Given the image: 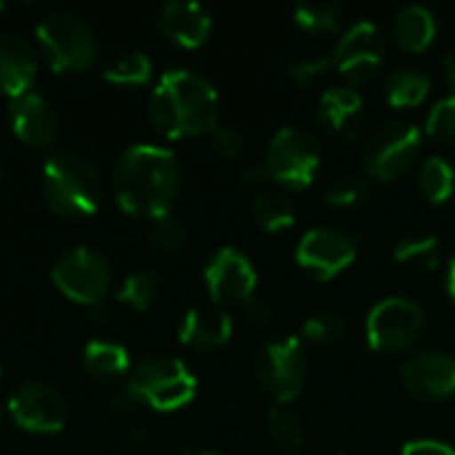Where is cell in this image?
<instances>
[{
    "label": "cell",
    "instance_id": "obj_1",
    "mask_svg": "<svg viewBox=\"0 0 455 455\" xmlns=\"http://www.w3.org/2000/svg\"><path fill=\"white\" fill-rule=\"evenodd\" d=\"M181 165L176 155L157 144L128 147L112 173V192L117 205L136 219H163L179 197Z\"/></svg>",
    "mask_w": 455,
    "mask_h": 455
},
{
    "label": "cell",
    "instance_id": "obj_2",
    "mask_svg": "<svg viewBox=\"0 0 455 455\" xmlns=\"http://www.w3.org/2000/svg\"><path fill=\"white\" fill-rule=\"evenodd\" d=\"M149 120L171 139L211 133L219 123V93L195 69H168L152 88Z\"/></svg>",
    "mask_w": 455,
    "mask_h": 455
},
{
    "label": "cell",
    "instance_id": "obj_3",
    "mask_svg": "<svg viewBox=\"0 0 455 455\" xmlns=\"http://www.w3.org/2000/svg\"><path fill=\"white\" fill-rule=\"evenodd\" d=\"M40 189L48 208L64 219L93 216L104 200V184L96 163L75 149H59L43 163Z\"/></svg>",
    "mask_w": 455,
    "mask_h": 455
},
{
    "label": "cell",
    "instance_id": "obj_4",
    "mask_svg": "<svg viewBox=\"0 0 455 455\" xmlns=\"http://www.w3.org/2000/svg\"><path fill=\"white\" fill-rule=\"evenodd\" d=\"M125 389L144 408L168 413L192 403L197 395V379L179 357L149 355L133 365Z\"/></svg>",
    "mask_w": 455,
    "mask_h": 455
},
{
    "label": "cell",
    "instance_id": "obj_5",
    "mask_svg": "<svg viewBox=\"0 0 455 455\" xmlns=\"http://www.w3.org/2000/svg\"><path fill=\"white\" fill-rule=\"evenodd\" d=\"M37 45L45 64L53 72H80L88 69L99 56V40L93 27L75 13H51L37 29Z\"/></svg>",
    "mask_w": 455,
    "mask_h": 455
},
{
    "label": "cell",
    "instance_id": "obj_6",
    "mask_svg": "<svg viewBox=\"0 0 455 455\" xmlns=\"http://www.w3.org/2000/svg\"><path fill=\"white\" fill-rule=\"evenodd\" d=\"M320 165H323L320 141L299 125H285L272 136L261 171H264V181L280 184L285 189H304L315 181Z\"/></svg>",
    "mask_w": 455,
    "mask_h": 455
},
{
    "label": "cell",
    "instance_id": "obj_7",
    "mask_svg": "<svg viewBox=\"0 0 455 455\" xmlns=\"http://www.w3.org/2000/svg\"><path fill=\"white\" fill-rule=\"evenodd\" d=\"M53 285L75 304L96 307L107 299L112 285V264L93 248L77 245L61 253L51 269Z\"/></svg>",
    "mask_w": 455,
    "mask_h": 455
},
{
    "label": "cell",
    "instance_id": "obj_8",
    "mask_svg": "<svg viewBox=\"0 0 455 455\" xmlns=\"http://www.w3.org/2000/svg\"><path fill=\"white\" fill-rule=\"evenodd\" d=\"M421 144H424V133L413 123H387L368 136L363 165L373 179L395 181L413 168Z\"/></svg>",
    "mask_w": 455,
    "mask_h": 455
},
{
    "label": "cell",
    "instance_id": "obj_9",
    "mask_svg": "<svg viewBox=\"0 0 455 455\" xmlns=\"http://www.w3.org/2000/svg\"><path fill=\"white\" fill-rule=\"evenodd\" d=\"M256 379L275 403L288 405L296 400L307 381V352L301 339L285 336L261 347L256 355Z\"/></svg>",
    "mask_w": 455,
    "mask_h": 455
},
{
    "label": "cell",
    "instance_id": "obj_10",
    "mask_svg": "<svg viewBox=\"0 0 455 455\" xmlns=\"http://www.w3.org/2000/svg\"><path fill=\"white\" fill-rule=\"evenodd\" d=\"M424 333V309L405 296L381 299L365 320V339L376 352H403Z\"/></svg>",
    "mask_w": 455,
    "mask_h": 455
},
{
    "label": "cell",
    "instance_id": "obj_11",
    "mask_svg": "<svg viewBox=\"0 0 455 455\" xmlns=\"http://www.w3.org/2000/svg\"><path fill=\"white\" fill-rule=\"evenodd\" d=\"M331 67L347 80V85H360L371 80L387 61V37L381 27L371 19H357L328 53Z\"/></svg>",
    "mask_w": 455,
    "mask_h": 455
},
{
    "label": "cell",
    "instance_id": "obj_12",
    "mask_svg": "<svg viewBox=\"0 0 455 455\" xmlns=\"http://www.w3.org/2000/svg\"><path fill=\"white\" fill-rule=\"evenodd\" d=\"M8 416L32 435H56L67 424V400L48 381H27L8 397Z\"/></svg>",
    "mask_w": 455,
    "mask_h": 455
},
{
    "label": "cell",
    "instance_id": "obj_13",
    "mask_svg": "<svg viewBox=\"0 0 455 455\" xmlns=\"http://www.w3.org/2000/svg\"><path fill=\"white\" fill-rule=\"evenodd\" d=\"M357 259V240L336 227H315L296 245V261L317 280H331Z\"/></svg>",
    "mask_w": 455,
    "mask_h": 455
},
{
    "label": "cell",
    "instance_id": "obj_14",
    "mask_svg": "<svg viewBox=\"0 0 455 455\" xmlns=\"http://www.w3.org/2000/svg\"><path fill=\"white\" fill-rule=\"evenodd\" d=\"M400 379L416 400L443 403L455 395V355L443 349L413 352L403 363Z\"/></svg>",
    "mask_w": 455,
    "mask_h": 455
},
{
    "label": "cell",
    "instance_id": "obj_15",
    "mask_svg": "<svg viewBox=\"0 0 455 455\" xmlns=\"http://www.w3.org/2000/svg\"><path fill=\"white\" fill-rule=\"evenodd\" d=\"M256 267L237 248H221L205 264V285L216 304H237L256 296Z\"/></svg>",
    "mask_w": 455,
    "mask_h": 455
},
{
    "label": "cell",
    "instance_id": "obj_16",
    "mask_svg": "<svg viewBox=\"0 0 455 455\" xmlns=\"http://www.w3.org/2000/svg\"><path fill=\"white\" fill-rule=\"evenodd\" d=\"M317 120L341 141H357L365 133V101L352 85H333L317 101Z\"/></svg>",
    "mask_w": 455,
    "mask_h": 455
},
{
    "label": "cell",
    "instance_id": "obj_17",
    "mask_svg": "<svg viewBox=\"0 0 455 455\" xmlns=\"http://www.w3.org/2000/svg\"><path fill=\"white\" fill-rule=\"evenodd\" d=\"M8 120H11L13 136L29 147H51L59 133L56 109L51 107V101L45 96L32 93V91L11 99Z\"/></svg>",
    "mask_w": 455,
    "mask_h": 455
},
{
    "label": "cell",
    "instance_id": "obj_18",
    "mask_svg": "<svg viewBox=\"0 0 455 455\" xmlns=\"http://www.w3.org/2000/svg\"><path fill=\"white\" fill-rule=\"evenodd\" d=\"M157 27L163 37H168L171 43L181 48H200L208 40L213 21L205 5L195 0H173L163 5Z\"/></svg>",
    "mask_w": 455,
    "mask_h": 455
},
{
    "label": "cell",
    "instance_id": "obj_19",
    "mask_svg": "<svg viewBox=\"0 0 455 455\" xmlns=\"http://www.w3.org/2000/svg\"><path fill=\"white\" fill-rule=\"evenodd\" d=\"M37 59L32 45L11 32H0V93L8 99L24 96L35 80Z\"/></svg>",
    "mask_w": 455,
    "mask_h": 455
},
{
    "label": "cell",
    "instance_id": "obj_20",
    "mask_svg": "<svg viewBox=\"0 0 455 455\" xmlns=\"http://www.w3.org/2000/svg\"><path fill=\"white\" fill-rule=\"evenodd\" d=\"M232 317L224 309L216 307H195L184 315L181 325H179V341L200 349V352H211L224 347L232 339Z\"/></svg>",
    "mask_w": 455,
    "mask_h": 455
},
{
    "label": "cell",
    "instance_id": "obj_21",
    "mask_svg": "<svg viewBox=\"0 0 455 455\" xmlns=\"http://www.w3.org/2000/svg\"><path fill=\"white\" fill-rule=\"evenodd\" d=\"M392 32L405 51H427L437 37V19L427 5L411 3L395 13Z\"/></svg>",
    "mask_w": 455,
    "mask_h": 455
},
{
    "label": "cell",
    "instance_id": "obj_22",
    "mask_svg": "<svg viewBox=\"0 0 455 455\" xmlns=\"http://www.w3.org/2000/svg\"><path fill=\"white\" fill-rule=\"evenodd\" d=\"M432 80L419 67H397L384 83V96L392 107H419L429 96Z\"/></svg>",
    "mask_w": 455,
    "mask_h": 455
},
{
    "label": "cell",
    "instance_id": "obj_23",
    "mask_svg": "<svg viewBox=\"0 0 455 455\" xmlns=\"http://www.w3.org/2000/svg\"><path fill=\"white\" fill-rule=\"evenodd\" d=\"M419 192L432 205H445L455 197V165L443 157L432 155L424 160L419 171Z\"/></svg>",
    "mask_w": 455,
    "mask_h": 455
},
{
    "label": "cell",
    "instance_id": "obj_24",
    "mask_svg": "<svg viewBox=\"0 0 455 455\" xmlns=\"http://www.w3.org/2000/svg\"><path fill=\"white\" fill-rule=\"evenodd\" d=\"M83 368L93 379H104V381L107 379H120L123 373H128L131 357H128L125 347L104 341V339H93L83 349Z\"/></svg>",
    "mask_w": 455,
    "mask_h": 455
},
{
    "label": "cell",
    "instance_id": "obj_25",
    "mask_svg": "<svg viewBox=\"0 0 455 455\" xmlns=\"http://www.w3.org/2000/svg\"><path fill=\"white\" fill-rule=\"evenodd\" d=\"M253 219L267 232H283V229L293 227L296 211H293V203H291V197L285 192L261 189L253 197Z\"/></svg>",
    "mask_w": 455,
    "mask_h": 455
},
{
    "label": "cell",
    "instance_id": "obj_26",
    "mask_svg": "<svg viewBox=\"0 0 455 455\" xmlns=\"http://www.w3.org/2000/svg\"><path fill=\"white\" fill-rule=\"evenodd\" d=\"M440 256H443V245L435 235H424V232L405 235L395 243V259L411 269H421V272L437 269Z\"/></svg>",
    "mask_w": 455,
    "mask_h": 455
},
{
    "label": "cell",
    "instance_id": "obj_27",
    "mask_svg": "<svg viewBox=\"0 0 455 455\" xmlns=\"http://www.w3.org/2000/svg\"><path fill=\"white\" fill-rule=\"evenodd\" d=\"M149 77H152V61L141 51H120L104 67V80L115 85L136 88V85H147Z\"/></svg>",
    "mask_w": 455,
    "mask_h": 455
},
{
    "label": "cell",
    "instance_id": "obj_28",
    "mask_svg": "<svg viewBox=\"0 0 455 455\" xmlns=\"http://www.w3.org/2000/svg\"><path fill=\"white\" fill-rule=\"evenodd\" d=\"M293 19L299 29L309 35H328L341 24V5L328 0H301L293 5Z\"/></svg>",
    "mask_w": 455,
    "mask_h": 455
},
{
    "label": "cell",
    "instance_id": "obj_29",
    "mask_svg": "<svg viewBox=\"0 0 455 455\" xmlns=\"http://www.w3.org/2000/svg\"><path fill=\"white\" fill-rule=\"evenodd\" d=\"M157 293H160V275L152 272V269H139V272H131L123 280V285L117 291V299L128 309L144 312V309L152 307V301L157 299Z\"/></svg>",
    "mask_w": 455,
    "mask_h": 455
},
{
    "label": "cell",
    "instance_id": "obj_30",
    "mask_svg": "<svg viewBox=\"0 0 455 455\" xmlns=\"http://www.w3.org/2000/svg\"><path fill=\"white\" fill-rule=\"evenodd\" d=\"M267 432L285 451H299L307 440L301 419L293 411H288L285 405H277L267 413Z\"/></svg>",
    "mask_w": 455,
    "mask_h": 455
},
{
    "label": "cell",
    "instance_id": "obj_31",
    "mask_svg": "<svg viewBox=\"0 0 455 455\" xmlns=\"http://www.w3.org/2000/svg\"><path fill=\"white\" fill-rule=\"evenodd\" d=\"M368 200H371V187L360 176H341L331 181L325 189V203L339 211H357L368 205Z\"/></svg>",
    "mask_w": 455,
    "mask_h": 455
},
{
    "label": "cell",
    "instance_id": "obj_32",
    "mask_svg": "<svg viewBox=\"0 0 455 455\" xmlns=\"http://www.w3.org/2000/svg\"><path fill=\"white\" fill-rule=\"evenodd\" d=\"M347 333H349V323L336 312H317L307 317L301 325V336L312 344H339Z\"/></svg>",
    "mask_w": 455,
    "mask_h": 455
},
{
    "label": "cell",
    "instance_id": "obj_33",
    "mask_svg": "<svg viewBox=\"0 0 455 455\" xmlns=\"http://www.w3.org/2000/svg\"><path fill=\"white\" fill-rule=\"evenodd\" d=\"M149 245L163 256H179L187 248V232L181 221H176L173 216L155 219L149 229Z\"/></svg>",
    "mask_w": 455,
    "mask_h": 455
},
{
    "label": "cell",
    "instance_id": "obj_34",
    "mask_svg": "<svg viewBox=\"0 0 455 455\" xmlns=\"http://www.w3.org/2000/svg\"><path fill=\"white\" fill-rule=\"evenodd\" d=\"M427 133L437 141L455 144V96H445L432 107L427 117Z\"/></svg>",
    "mask_w": 455,
    "mask_h": 455
},
{
    "label": "cell",
    "instance_id": "obj_35",
    "mask_svg": "<svg viewBox=\"0 0 455 455\" xmlns=\"http://www.w3.org/2000/svg\"><path fill=\"white\" fill-rule=\"evenodd\" d=\"M211 141L216 155H221L224 160H240L245 152V136L232 123H216V128L211 131Z\"/></svg>",
    "mask_w": 455,
    "mask_h": 455
},
{
    "label": "cell",
    "instance_id": "obj_36",
    "mask_svg": "<svg viewBox=\"0 0 455 455\" xmlns=\"http://www.w3.org/2000/svg\"><path fill=\"white\" fill-rule=\"evenodd\" d=\"M245 317H248L251 328H256L261 333H269L277 325V312L264 296H253L245 301Z\"/></svg>",
    "mask_w": 455,
    "mask_h": 455
},
{
    "label": "cell",
    "instance_id": "obj_37",
    "mask_svg": "<svg viewBox=\"0 0 455 455\" xmlns=\"http://www.w3.org/2000/svg\"><path fill=\"white\" fill-rule=\"evenodd\" d=\"M325 69H331V59L328 56H317V59H307V56H301V59H293L291 64H288V75L299 83V85H309L320 72H325Z\"/></svg>",
    "mask_w": 455,
    "mask_h": 455
},
{
    "label": "cell",
    "instance_id": "obj_38",
    "mask_svg": "<svg viewBox=\"0 0 455 455\" xmlns=\"http://www.w3.org/2000/svg\"><path fill=\"white\" fill-rule=\"evenodd\" d=\"M400 455H455V448L440 440H413L400 451Z\"/></svg>",
    "mask_w": 455,
    "mask_h": 455
},
{
    "label": "cell",
    "instance_id": "obj_39",
    "mask_svg": "<svg viewBox=\"0 0 455 455\" xmlns=\"http://www.w3.org/2000/svg\"><path fill=\"white\" fill-rule=\"evenodd\" d=\"M109 408H112V413H115V416H120V419H131V416H136L144 405H141V403H139L128 389H123V392H117V395L112 397V405H109Z\"/></svg>",
    "mask_w": 455,
    "mask_h": 455
},
{
    "label": "cell",
    "instance_id": "obj_40",
    "mask_svg": "<svg viewBox=\"0 0 455 455\" xmlns=\"http://www.w3.org/2000/svg\"><path fill=\"white\" fill-rule=\"evenodd\" d=\"M88 312H91V325H96V328H104L112 320V309H109L107 301H101L96 307H88Z\"/></svg>",
    "mask_w": 455,
    "mask_h": 455
},
{
    "label": "cell",
    "instance_id": "obj_41",
    "mask_svg": "<svg viewBox=\"0 0 455 455\" xmlns=\"http://www.w3.org/2000/svg\"><path fill=\"white\" fill-rule=\"evenodd\" d=\"M443 67H445V80H448V85H451V96H455V51H451V53L445 56Z\"/></svg>",
    "mask_w": 455,
    "mask_h": 455
},
{
    "label": "cell",
    "instance_id": "obj_42",
    "mask_svg": "<svg viewBox=\"0 0 455 455\" xmlns=\"http://www.w3.org/2000/svg\"><path fill=\"white\" fill-rule=\"evenodd\" d=\"M445 288H448V296L455 304V256L448 261V275H445Z\"/></svg>",
    "mask_w": 455,
    "mask_h": 455
},
{
    "label": "cell",
    "instance_id": "obj_43",
    "mask_svg": "<svg viewBox=\"0 0 455 455\" xmlns=\"http://www.w3.org/2000/svg\"><path fill=\"white\" fill-rule=\"evenodd\" d=\"M195 455H221V453H216V451H200V453H195Z\"/></svg>",
    "mask_w": 455,
    "mask_h": 455
},
{
    "label": "cell",
    "instance_id": "obj_44",
    "mask_svg": "<svg viewBox=\"0 0 455 455\" xmlns=\"http://www.w3.org/2000/svg\"><path fill=\"white\" fill-rule=\"evenodd\" d=\"M0 427H3V413H0Z\"/></svg>",
    "mask_w": 455,
    "mask_h": 455
},
{
    "label": "cell",
    "instance_id": "obj_45",
    "mask_svg": "<svg viewBox=\"0 0 455 455\" xmlns=\"http://www.w3.org/2000/svg\"><path fill=\"white\" fill-rule=\"evenodd\" d=\"M0 179H3V165H0Z\"/></svg>",
    "mask_w": 455,
    "mask_h": 455
},
{
    "label": "cell",
    "instance_id": "obj_46",
    "mask_svg": "<svg viewBox=\"0 0 455 455\" xmlns=\"http://www.w3.org/2000/svg\"><path fill=\"white\" fill-rule=\"evenodd\" d=\"M0 11H3V3H0Z\"/></svg>",
    "mask_w": 455,
    "mask_h": 455
},
{
    "label": "cell",
    "instance_id": "obj_47",
    "mask_svg": "<svg viewBox=\"0 0 455 455\" xmlns=\"http://www.w3.org/2000/svg\"><path fill=\"white\" fill-rule=\"evenodd\" d=\"M0 376H3V371H0Z\"/></svg>",
    "mask_w": 455,
    "mask_h": 455
}]
</instances>
